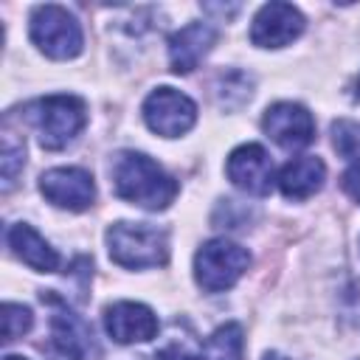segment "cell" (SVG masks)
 I'll return each mask as SVG.
<instances>
[{
    "mask_svg": "<svg viewBox=\"0 0 360 360\" xmlns=\"http://www.w3.org/2000/svg\"><path fill=\"white\" fill-rule=\"evenodd\" d=\"M304 14L290 3H267L256 11L250 25V42L259 48H284L304 31Z\"/></svg>",
    "mask_w": 360,
    "mask_h": 360,
    "instance_id": "obj_8",
    "label": "cell"
},
{
    "mask_svg": "<svg viewBox=\"0 0 360 360\" xmlns=\"http://www.w3.org/2000/svg\"><path fill=\"white\" fill-rule=\"evenodd\" d=\"M56 301V298H53ZM56 312L51 315V338L42 346L48 360H87V352L93 349V332L82 318H76L65 304L56 301Z\"/></svg>",
    "mask_w": 360,
    "mask_h": 360,
    "instance_id": "obj_11",
    "label": "cell"
},
{
    "mask_svg": "<svg viewBox=\"0 0 360 360\" xmlns=\"http://www.w3.org/2000/svg\"><path fill=\"white\" fill-rule=\"evenodd\" d=\"M6 239H8L11 253H14L22 264H28L31 270H37V273H53V270L59 267L56 250H53L28 222L11 225L8 233H6Z\"/></svg>",
    "mask_w": 360,
    "mask_h": 360,
    "instance_id": "obj_15",
    "label": "cell"
},
{
    "mask_svg": "<svg viewBox=\"0 0 360 360\" xmlns=\"http://www.w3.org/2000/svg\"><path fill=\"white\" fill-rule=\"evenodd\" d=\"M112 186L115 194L138 208L163 211L177 197V180L163 172L149 155L143 152H118L112 163Z\"/></svg>",
    "mask_w": 360,
    "mask_h": 360,
    "instance_id": "obj_1",
    "label": "cell"
},
{
    "mask_svg": "<svg viewBox=\"0 0 360 360\" xmlns=\"http://www.w3.org/2000/svg\"><path fill=\"white\" fill-rule=\"evenodd\" d=\"M31 323H34V315H31L28 307L11 304V301L3 304V340H17V338H22V335L31 329Z\"/></svg>",
    "mask_w": 360,
    "mask_h": 360,
    "instance_id": "obj_19",
    "label": "cell"
},
{
    "mask_svg": "<svg viewBox=\"0 0 360 360\" xmlns=\"http://www.w3.org/2000/svg\"><path fill=\"white\" fill-rule=\"evenodd\" d=\"M245 352V332L239 323H222L211 332L202 346V360H242Z\"/></svg>",
    "mask_w": 360,
    "mask_h": 360,
    "instance_id": "obj_16",
    "label": "cell"
},
{
    "mask_svg": "<svg viewBox=\"0 0 360 360\" xmlns=\"http://www.w3.org/2000/svg\"><path fill=\"white\" fill-rule=\"evenodd\" d=\"M3 360H28V357H20V354H6Z\"/></svg>",
    "mask_w": 360,
    "mask_h": 360,
    "instance_id": "obj_24",
    "label": "cell"
},
{
    "mask_svg": "<svg viewBox=\"0 0 360 360\" xmlns=\"http://www.w3.org/2000/svg\"><path fill=\"white\" fill-rule=\"evenodd\" d=\"M262 127L281 149H290V152L304 149L315 138V121L309 110L295 101H276L273 107H267Z\"/></svg>",
    "mask_w": 360,
    "mask_h": 360,
    "instance_id": "obj_9",
    "label": "cell"
},
{
    "mask_svg": "<svg viewBox=\"0 0 360 360\" xmlns=\"http://www.w3.org/2000/svg\"><path fill=\"white\" fill-rule=\"evenodd\" d=\"M28 121L37 129L39 146L48 152L65 149L87 124V107L79 96L53 93L28 104Z\"/></svg>",
    "mask_w": 360,
    "mask_h": 360,
    "instance_id": "obj_2",
    "label": "cell"
},
{
    "mask_svg": "<svg viewBox=\"0 0 360 360\" xmlns=\"http://www.w3.org/2000/svg\"><path fill=\"white\" fill-rule=\"evenodd\" d=\"M262 360H287V357H284V354H278V352H267Z\"/></svg>",
    "mask_w": 360,
    "mask_h": 360,
    "instance_id": "obj_22",
    "label": "cell"
},
{
    "mask_svg": "<svg viewBox=\"0 0 360 360\" xmlns=\"http://www.w3.org/2000/svg\"><path fill=\"white\" fill-rule=\"evenodd\" d=\"M217 31L208 22H188L169 37V65L174 73H191L214 48Z\"/></svg>",
    "mask_w": 360,
    "mask_h": 360,
    "instance_id": "obj_13",
    "label": "cell"
},
{
    "mask_svg": "<svg viewBox=\"0 0 360 360\" xmlns=\"http://www.w3.org/2000/svg\"><path fill=\"white\" fill-rule=\"evenodd\" d=\"M323 180H326V166L315 155L292 158L278 172V188H281V194L287 200H307V197H312L315 191H321Z\"/></svg>",
    "mask_w": 360,
    "mask_h": 360,
    "instance_id": "obj_14",
    "label": "cell"
},
{
    "mask_svg": "<svg viewBox=\"0 0 360 360\" xmlns=\"http://www.w3.org/2000/svg\"><path fill=\"white\" fill-rule=\"evenodd\" d=\"M354 98H360V76H357V82H354Z\"/></svg>",
    "mask_w": 360,
    "mask_h": 360,
    "instance_id": "obj_23",
    "label": "cell"
},
{
    "mask_svg": "<svg viewBox=\"0 0 360 360\" xmlns=\"http://www.w3.org/2000/svg\"><path fill=\"white\" fill-rule=\"evenodd\" d=\"M158 360H197V352L186 346V340H169L160 352Z\"/></svg>",
    "mask_w": 360,
    "mask_h": 360,
    "instance_id": "obj_20",
    "label": "cell"
},
{
    "mask_svg": "<svg viewBox=\"0 0 360 360\" xmlns=\"http://www.w3.org/2000/svg\"><path fill=\"white\" fill-rule=\"evenodd\" d=\"M110 259L129 270L160 267L169 262V233L149 222H115L107 228Z\"/></svg>",
    "mask_w": 360,
    "mask_h": 360,
    "instance_id": "obj_3",
    "label": "cell"
},
{
    "mask_svg": "<svg viewBox=\"0 0 360 360\" xmlns=\"http://www.w3.org/2000/svg\"><path fill=\"white\" fill-rule=\"evenodd\" d=\"M225 172H228V180L236 188L248 191V194L264 197L273 188V160H270V155H267V149L262 143L236 146L228 155Z\"/></svg>",
    "mask_w": 360,
    "mask_h": 360,
    "instance_id": "obj_10",
    "label": "cell"
},
{
    "mask_svg": "<svg viewBox=\"0 0 360 360\" xmlns=\"http://www.w3.org/2000/svg\"><path fill=\"white\" fill-rule=\"evenodd\" d=\"M31 42L51 59H73L82 53L84 37H82V25L79 20L53 3L37 6L31 11Z\"/></svg>",
    "mask_w": 360,
    "mask_h": 360,
    "instance_id": "obj_4",
    "label": "cell"
},
{
    "mask_svg": "<svg viewBox=\"0 0 360 360\" xmlns=\"http://www.w3.org/2000/svg\"><path fill=\"white\" fill-rule=\"evenodd\" d=\"M158 315L138 301H115L104 309V329L115 343H146L158 335Z\"/></svg>",
    "mask_w": 360,
    "mask_h": 360,
    "instance_id": "obj_12",
    "label": "cell"
},
{
    "mask_svg": "<svg viewBox=\"0 0 360 360\" xmlns=\"http://www.w3.org/2000/svg\"><path fill=\"white\" fill-rule=\"evenodd\" d=\"M143 121L163 138H180L194 127L197 104L174 87H158L143 101Z\"/></svg>",
    "mask_w": 360,
    "mask_h": 360,
    "instance_id": "obj_6",
    "label": "cell"
},
{
    "mask_svg": "<svg viewBox=\"0 0 360 360\" xmlns=\"http://www.w3.org/2000/svg\"><path fill=\"white\" fill-rule=\"evenodd\" d=\"M332 143L338 149V155H343L346 160L360 163V124L340 118L332 124Z\"/></svg>",
    "mask_w": 360,
    "mask_h": 360,
    "instance_id": "obj_17",
    "label": "cell"
},
{
    "mask_svg": "<svg viewBox=\"0 0 360 360\" xmlns=\"http://www.w3.org/2000/svg\"><path fill=\"white\" fill-rule=\"evenodd\" d=\"M25 163V146L14 141V132L3 135V191H8Z\"/></svg>",
    "mask_w": 360,
    "mask_h": 360,
    "instance_id": "obj_18",
    "label": "cell"
},
{
    "mask_svg": "<svg viewBox=\"0 0 360 360\" xmlns=\"http://www.w3.org/2000/svg\"><path fill=\"white\" fill-rule=\"evenodd\" d=\"M343 188H346V194H349L352 200L360 202V163L352 166V169L343 174Z\"/></svg>",
    "mask_w": 360,
    "mask_h": 360,
    "instance_id": "obj_21",
    "label": "cell"
},
{
    "mask_svg": "<svg viewBox=\"0 0 360 360\" xmlns=\"http://www.w3.org/2000/svg\"><path fill=\"white\" fill-rule=\"evenodd\" d=\"M39 191L51 205L65 208V211H87L96 200V183L90 172L79 166L48 169L39 177Z\"/></svg>",
    "mask_w": 360,
    "mask_h": 360,
    "instance_id": "obj_7",
    "label": "cell"
},
{
    "mask_svg": "<svg viewBox=\"0 0 360 360\" xmlns=\"http://www.w3.org/2000/svg\"><path fill=\"white\" fill-rule=\"evenodd\" d=\"M250 267V253L231 239H211L194 256V278L205 292L231 290Z\"/></svg>",
    "mask_w": 360,
    "mask_h": 360,
    "instance_id": "obj_5",
    "label": "cell"
}]
</instances>
